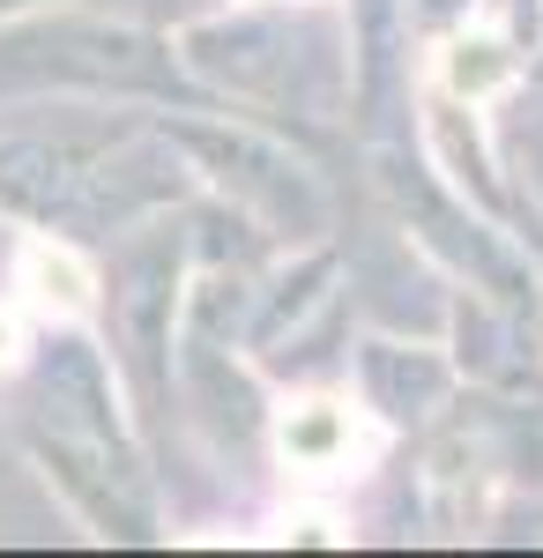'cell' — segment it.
Listing matches in <instances>:
<instances>
[{
	"instance_id": "6da1fadb",
	"label": "cell",
	"mask_w": 543,
	"mask_h": 558,
	"mask_svg": "<svg viewBox=\"0 0 543 558\" xmlns=\"http://www.w3.org/2000/svg\"><path fill=\"white\" fill-rule=\"evenodd\" d=\"M283 462H291L298 476H335V470H350V447H358V417L342 410V402H291L283 410Z\"/></svg>"
},
{
	"instance_id": "7a4b0ae2",
	"label": "cell",
	"mask_w": 543,
	"mask_h": 558,
	"mask_svg": "<svg viewBox=\"0 0 543 558\" xmlns=\"http://www.w3.org/2000/svg\"><path fill=\"white\" fill-rule=\"evenodd\" d=\"M23 283H31V299L52 305V313H89V299H97L89 260L75 254V246H52V239H38V246L23 254Z\"/></svg>"
},
{
	"instance_id": "3957f363",
	"label": "cell",
	"mask_w": 543,
	"mask_h": 558,
	"mask_svg": "<svg viewBox=\"0 0 543 558\" xmlns=\"http://www.w3.org/2000/svg\"><path fill=\"white\" fill-rule=\"evenodd\" d=\"M506 75H514L506 45H492V38H461V45H447V83H455V89H469V97L499 89Z\"/></svg>"
},
{
	"instance_id": "277c9868",
	"label": "cell",
	"mask_w": 543,
	"mask_h": 558,
	"mask_svg": "<svg viewBox=\"0 0 543 558\" xmlns=\"http://www.w3.org/2000/svg\"><path fill=\"white\" fill-rule=\"evenodd\" d=\"M15 357H23V328H15V313L0 305V373H8Z\"/></svg>"
}]
</instances>
